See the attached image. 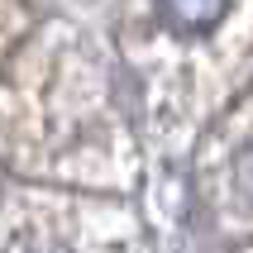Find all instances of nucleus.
<instances>
[{
    "label": "nucleus",
    "instance_id": "1",
    "mask_svg": "<svg viewBox=\"0 0 253 253\" xmlns=\"http://www.w3.org/2000/svg\"><path fill=\"white\" fill-rule=\"evenodd\" d=\"M158 10L177 34H206L225 19L229 0H158Z\"/></svg>",
    "mask_w": 253,
    "mask_h": 253
}]
</instances>
